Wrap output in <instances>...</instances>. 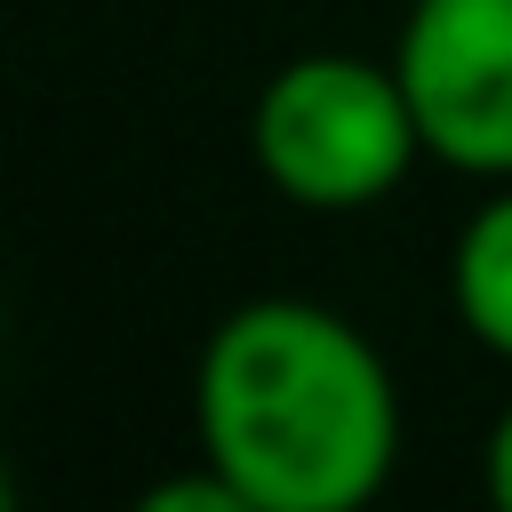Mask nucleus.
I'll list each match as a JSON object with an SVG mask.
<instances>
[{"label":"nucleus","instance_id":"nucleus-1","mask_svg":"<svg viewBox=\"0 0 512 512\" xmlns=\"http://www.w3.org/2000/svg\"><path fill=\"white\" fill-rule=\"evenodd\" d=\"M200 448L248 512H352L400 456V392L384 352L328 304L256 296L200 352Z\"/></svg>","mask_w":512,"mask_h":512},{"label":"nucleus","instance_id":"nucleus-6","mask_svg":"<svg viewBox=\"0 0 512 512\" xmlns=\"http://www.w3.org/2000/svg\"><path fill=\"white\" fill-rule=\"evenodd\" d=\"M480 472H488V504H496V512H512V408L496 416V432H488V456H480Z\"/></svg>","mask_w":512,"mask_h":512},{"label":"nucleus","instance_id":"nucleus-2","mask_svg":"<svg viewBox=\"0 0 512 512\" xmlns=\"http://www.w3.org/2000/svg\"><path fill=\"white\" fill-rule=\"evenodd\" d=\"M256 168L272 176L280 200L344 216L384 200L408 160L424 152L416 104L400 88V64H368V56H296L264 80L256 120H248Z\"/></svg>","mask_w":512,"mask_h":512},{"label":"nucleus","instance_id":"nucleus-3","mask_svg":"<svg viewBox=\"0 0 512 512\" xmlns=\"http://www.w3.org/2000/svg\"><path fill=\"white\" fill-rule=\"evenodd\" d=\"M392 64L432 160L512 176V0H416Z\"/></svg>","mask_w":512,"mask_h":512},{"label":"nucleus","instance_id":"nucleus-4","mask_svg":"<svg viewBox=\"0 0 512 512\" xmlns=\"http://www.w3.org/2000/svg\"><path fill=\"white\" fill-rule=\"evenodd\" d=\"M448 288H456L464 328L496 360H512V192L472 208V224L456 232V256H448Z\"/></svg>","mask_w":512,"mask_h":512},{"label":"nucleus","instance_id":"nucleus-5","mask_svg":"<svg viewBox=\"0 0 512 512\" xmlns=\"http://www.w3.org/2000/svg\"><path fill=\"white\" fill-rule=\"evenodd\" d=\"M144 512H248V496L232 488L224 464H208L200 480H160V488L144 496Z\"/></svg>","mask_w":512,"mask_h":512}]
</instances>
